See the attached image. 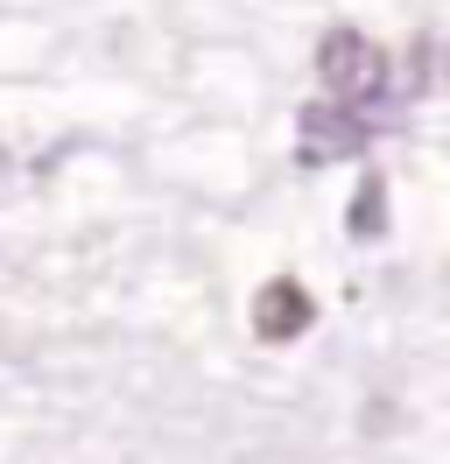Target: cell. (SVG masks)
<instances>
[{
	"label": "cell",
	"mask_w": 450,
	"mask_h": 464,
	"mask_svg": "<svg viewBox=\"0 0 450 464\" xmlns=\"http://www.w3.org/2000/svg\"><path fill=\"white\" fill-rule=\"evenodd\" d=\"M309 324H317V303H309L303 282H268V289L253 295V338L260 345H289V338H303Z\"/></svg>",
	"instance_id": "3957f363"
},
{
	"label": "cell",
	"mask_w": 450,
	"mask_h": 464,
	"mask_svg": "<svg viewBox=\"0 0 450 464\" xmlns=\"http://www.w3.org/2000/svg\"><path fill=\"white\" fill-rule=\"evenodd\" d=\"M444 71H450V63H444Z\"/></svg>",
	"instance_id": "5b68a950"
},
{
	"label": "cell",
	"mask_w": 450,
	"mask_h": 464,
	"mask_svg": "<svg viewBox=\"0 0 450 464\" xmlns=\"http://www.w3.org/2000/svg\"><path fill=\"white\" fill-rule=\"evenodd\" d=\"M345 226H352V239H380V232H387V176H366V183H359Z\"/></svg>",
	"instance_id": "277c9868"
},
{
	"label": "cell",
	"mask_w": 450,
	"mask_h": 464,
	"mask_svg": "<svg viewBox=\"0 0 450 464\" xmlns=\"http://www.w3.org/2000/svg\"><path fill=\"white\" fill-rule=\"evenodd\" d=\"M366 141H373V127H366L345 99H324V106H303V113H296V162H303V169L345 162V155H359Z\"/></svg>",
	"instance_id": "7a4b0ae2"
},
{
	"label": "cell",
	"mask_w": 450,
	"mask_h": 464,
	"mask_svg": "<svg viewBox=\"0 0 450 464\" xmlns=\"http://www.w3.org/2000/svg\"><path fill=\"white\" fill-rule=\"evenodd\" d=\"M317 78H324V92L345 99V106L380 99V92H387V50L366 43L359 29H331V35H324V50H317Z\"/></svg>",
	"instance_id": "6da1fadb"
}]
</instances>
